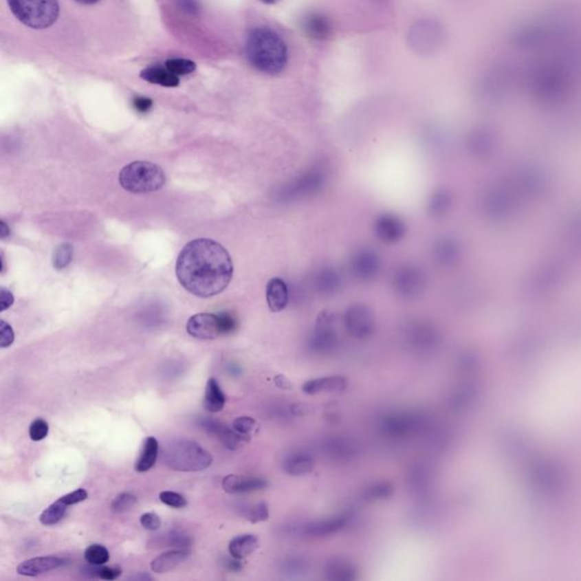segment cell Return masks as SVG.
Segmentation results:
<instances>
[{
	"label": "cell",
	"instance_id": "2",
	"mask_svg": "<svg viewBox=\"0 0 581 581\" xmlns=\"http://www.w3.org/2000/svg\"><path fill=\"white\" fill-rule=\"evenodd\" d=\"M248 62L263 74L276 75L285 69L289 48L276 31L267 26L251 30L245 43Z\"/></svg>",
	"mask_w": 581,
	"mask_h": 581
},
{
	"label": "cell",
	"instance_id": "29",
	"mask_svg": "<svg viewBox=\"0 0 581 581\" xmlns=\"http://www.w3.org/2000/svg\"><path fill=\"white\" fill-rule=\"evenodd\" d=\"M305 29L309 36L318 39H324L331 32L327 20L318 14H311L305 19Z\"/></svg>",
	"mask_w": 581,
	"mask_h": 581
},
{
	"label": "cell",
	"instance_id": "40",
	"mask_svg": "<svg viewBox=\"0 0 581 581\" xmlns=\"http://www.w3.org/2000/svg\"><path fill=\"white\" fill-rule=\"evenodd\" d=\"M160 500L165 505L173 507V509H182V507H186V504H188L186 497L181 494L176 493V492H171V490L162 492L160 494Z\"/></svg>",
	"mask_w": 581,
	"mask_h": 581
},
{
	"label": "cell",
	"instance_id": "31",
	"mask_svg": "<svg viewBox=\"0 0 581 581\" xmlns=\"http://www.w3.org/2000/svg\"><path fill=\"white\" fill-rule=\"evenodd\" d=\"M85 558L90 565H105L109 561L111 556L105 546L92 544L85 549Z\"/></svg>",
	"mask_w": 581,
	"mask_h": 581
},
{
	"label": "cell",
	"instance_id": "48",
	"mask_svg": "<svg viewBox=\"0 0 581 581\" xmlns=\"http://www.w3.org/2000/svg\"><path fill=\"white\" fill-rule=\"evenodd\" d=\"M275 384H276L277 387L282 388V390H291L292 388L291 382L282 375L275 377Z\"/></svg>",
	"mask_w": 581,
	"mask_h": 581
},
{
	"label": "cell",
	"instance_id": "28",
	"mask_svg": "<svg viewBox=\"0 0 581 581\" xmlns=\"http://www.w3.org/2000/svg\"><path fill=\"white\" fill-rule=\"evenodd\" d=\"M67 507H69V505L62 498H59L54 503L50 504L40 514V523H43V526H54L66 516Z\"/></svg>",
	"mask_w": 581,
	"mask_h": 581
},
{
	"label": "cell",
	"instance_id": "4",
	"mask_svg": "<svg viewBox=\"0 0 581 581\" xmlns=\"http://www.w3.org/2000/svg\"><path fill=\"white\" fill-rule=\"evenodd\" d=\"M120 184L132 193H150L165 186L166 174L163 168L149 162H134L120 171Z\"/></svg>",
	"mask_w": 581,
	"mask_h": 581
},
{
	"label": "cell",
	"instance_id": "1",
	"mask_svg": "<svg viewBox=\"0 0 581 581\" xmlns=\"http://www.w3.org/2000/svg\"><path fill=\"white\" fill-rule=\"evenodd\" d=\"M176 276L193 296H217L228 287L233 277L231 256L216 241L197 239L181 251L176 261Z\"/></svg>",
	"mask_w": 581,
	"mask_h": 581
},
{
	"label": "cell",
	"instance_id": "32",
	"mask_svg": "<svg viewBox=\"0 0 581 581\" xmlns=\"http://www.w3.org/2000/svg\"><path fill=\"white\" fill-rule=\"evenodd\" d=\"M340 285V276L333 270H326L318 275L317 286L322 292L333 293Z\"/></svg>",
	"mask_w": 581,
	"mask_h": 581
},
{
	"label": "cell",
	"instance_id": "33",
	"mask_svg": "<svg viewBox=\"0 0 581 581\" xmlns=\"http://www.w3.org/2000/svg\"><path fill=\"white\" fill-rule=\"evenodd\" d=\"M166 67L172 72L173 74L188 75L191 74L197 69L195 62L184 58H171L166 62Z\"/></svg>",
	"mask_w": 581,
	"mask_h": 581
},
{
	"label": "cell",
	"instance_id": "22",
	"mask_svg": "<svg viewBox=\"0 0 581 581\" xmlns=\"http://www.w3.org/2000/svg\"><path fill=\"white\" fill-rule=\"evenodd\" d=\"M140 76L144 81L153 83V85H162L166 88H175L179 85V78L177 75L173 74L167 67L160 65H153L142 69Z\"/></svg>",
	"mask_w": 581,
	"mask_h": 581
},
{
	"label": "cell",
	"instance_id": "21",
	"mask_svg": "<svg viewBox=\"0 0 581 581\" xmlns=\"http://www.w3.org/2000/svg\"><path fill=\"white\" fill-rule=\"evenodd\" d=\"M382 427L388 435L399 437L413 432V428L417 427V419L406 413H393L384 419Z\"/></svg>",
	"mask_w": 581,
	"mask_h": 581
},
{
	"label": "cell",
	"instance_id": "8",
	"mask_svg": "<svg viewBox=\"0 0 581 581\" xmlns=\"http://www.w3.org/2000/svg\"><path fill=\"white\" fill-rule=\"evenodd\" d=\"M394 287L399 296L413 299L422 292L424 275L413 266H404L394 275Z\"/></svg>",
	"mask_w": 581,
	"mask_h": 581
},
{
	"label": "cell",
	"instance_id": "9",
	"mask_svg": "<svg viewBox=\"0 0 581 581\" xmlns=\"http://www.w3.org/2000/svg\"><path fill=\"white\" fill-rule=\"evenodd\" d=\"M349 521H350V516L348 514H341V516H333L328 519L312 521L301 527L300 533L308 538H322V537H328V536L340 533L348 526Z\"/></svg>",
	"mask_w": 581,
	"mask_h": 581
},
{
	"label": "cell",
	"instance_id": "17",
	"mask_svg": "<svg viewBox=\"0 0 581 581\" xmlns=\"http://www.w3.org/2000/svg\"><path fill=\"white\" fill-rule=\"evenodd\" d=\"M322 174L318 172H309L303 177L296 179L294 182L291 183L285 191L283 192L282 197L289 200V199H296L303 195H309L311 192H315L317 188L320 186L322 183Z\"/></svg>",
	"mask_w": 581,
	"mask_h": 581
},
{
	"label": "cell",
	"instance_id": "3",
	"mask_svg": "<svg viewBox=\"0 0 581 581\" xmlns=\"http://www.w3.org/2000/svg\"><path fill=\"white\" fill-rule=\"evenodd\" d=\"M163 461L173 470L198 472L210 467L212 455L193 441L175 439L164 448Z\"/></svg>",
	"mask_w": 581,
	"mask_h": 581
},
{
	"label": "cell",
	"instance_id": "49",
	"mask_svg": "<svg viewBox=\"0 0 581 581\" xmlns=\"http://www.w3.org/2000/svg\"><path fill=\"white\" fill-rule=\"evenodd\" d=\"M0 234H1V239H5L10 235V228H7L5 221H1V233Z\"/></svg>",
	"mask_w": 581,
	"mask_h": 581
},
{
	"label": "cell",
	"instance_id": "43",
	"mask_svg": "<svg viewBox=\"0 0 581 581\" xmlns=\"http://www.w3.org/2000/svg\"><path fill=\"white\" fill-rule=\"evenodd\" d=\"M14 338H15V336H14L12 326L1 320V324H0V347L3 349L8 348L13 344Z\"/></svg>",
	"mask_w": 581,
	"mask_h": 581
},
{
	"label": "cell",
	"instance_id": "27",
	"mask_svg": "<svg viewBox=\"0 0 581 581\" xmlns=\"http://www.w3.org/2000/svg\"><path fill=\"white\" fill-rule=\"evenodd\" d=\"M326 451L331 458L343 460L350 459L352 455L357 453V448L351 439L344 437H336L331 439L326 443Z\"/></svg>",
	"mask_w": 581,
	"mask_h": 581
},
{
	"label": "cell",
	"instance_id": "14",
	"mask_svg": "<svg viewBox=\"0 0 581 581\" xmlns=\"http://www.w3.org/2000/svg\"><path fill=\"white\" fill-rule=\"evenodd\" d=\"M351 267L358 278L369 281L378 274L380 268V258L369 249L361 250L351 260Z\"/></svg>",
	"mask_w": 581,
	"mask_h": 581
},
{
	"label": "cell",
	"instance_id": "15",
	"mask_svg": "<svg viewBox=\"0 0 581 581\" xmlns=\"http://www.w3.org/2000/svg\"><path fill=\"white\" fill-rule=\"evenodd\" d=\"M347 388V380L342 376L319 377L303 384V392L308 395L340 393Z\"/></svg>",
	"mask_w": 581,
	"mask_h": 581
},
{
	"label": "cell",
	"instance_id": "45",
	"mask_svg": "<svg viewBox=\"0 0 581 581\" xmlns=\"http://www.w3.org/2000/svg\"><path fill=\"white\" fill-rule=\"evenodd\" d=\"M305 564L307 563L303 558H292L286 560L285 563H283V567H284V571L289 573H299V572L305 571Z\"/></svg>",
	"mask_w": 581,
	"mask_h": 581
},
{
	"label": "cell",
	"instance_id": "39",
	"mask_svg": "<svg viewBox=\"0 0 581 581\" xmlns=\"http://www.w3.org/2000/svg\"><path fill=\"white\" fill-rule=\"evenodd\" d=\"M48 422H47L46 420H43V419H36V420H33L32 424L30 425V439L34 441V442H39V441H43V439H46L47 436H48Z\"/></svg>",
	"mask_w": 581,
	"mask_h": 581
},
{
	"label": "cell",
	"instance_id": "5",
	"mask_svg": "<svg viewBox=\"0 0 581 581\" xmlns=\"http://www.w3.org/2000/svg\"><path fill=\"white\" fill-rule=\"evenodd\" d=\"M7 3L14 17L31 29H47L58 19L57 0H7Z\"/></svg>",
	"mask_w": 581,
	"mask_h": 581
},
{
	"label": "cell",
	"instance_id": "42",
	"mask_svg": "<svg viewBox=\"0 0 581 581\" xmlns=\"http://www.w3.org/2000/svg\"><path fill=\"white\" fill-rule=\"evenodd\" d=\"M448 195H444L443 192L439 191L437 195H434V197L432 198V201H430V211L434 212V214H442L446 210V208L448 207V198L446 197Z\"/></svg>",
	"mask_w": 581,
	"mask_h": 581
},
{
	"label": "cell",
	"instance_id": "18",
	"mask_svg": "<svg viewBox=\"0 0 581 581\" xmlns=\"http://www.w3.org/2000/svg\"><path fill=\"white\" fill-rule=\"evenodd\" d=\"M283 469L289 476L303 477L314 471L315 460L311 455L305 452H293L286 455L285 460L283 461Z\"/></svg>",
	"mask_w": 581,
	"mask_h": 581
},
{
	"label": "cell",
	"instance_id": "37",
	"mask_svg": "<svg viewBox=\"0 0 581 581\" xmlns=\"http://www.w3.org/2000/svg\"><path fill=\"white\" fill-rule=\"evenodd\" d=\"M137 502V496L133 494L122 493L118 496L115 497V500L111 503V510L116 513L125 512V511L130 510L131 507H133Z\"/></svg>",
	"mask_w": 581,
	"mask_h": 581
},
{
	"label": "cell",
	"instance_id": "50",
	"mask_svg": "<svg viewBox=\"0 0 581 581\" xmlns=\"http://www.w3.org/2000/svg\"><path fill=\"white\" fill-rule=\"evenodd\" d=\"M75 1L81 3V5H94V3H97L99 0H75Z\"/></svg>",
	"mask_w": 581,
	"mask_h": 581
},
{
	"label": "cell",
	"instance_id": "36",
	"mask_svg": "<svg viewBox=\"0 0 581 581\" xmlns=\"http://www.w3.org/2000/svg\"><path fill=\"white\" fill-rule=\"evenodd\" d=\"M256 427V422L254 418L251 417L243 416L239 417L233 421V429L235 432H239L241 436H243L244 439L249 441L252 432Z\"/></svg>",
	"mask_w": 581,
	"mask_h": 581
},
{
	"label": "cell",
	"instance_id": "10",
	"mask_svg": "<svg viewBox=\"0 0 581 581\" xmlns=\"http://www.w3.org/2000/svg\"><path fill=\"white\" fill-rule=\"evenodd\" d=\"M331 317L325 314L319 317L315 333L310 338V348L317 353H328L338 343V335L331 327Z\"/></svg>",
	"mask_w": 581,
	"mask_h": 581
},
{
	"label": "cell",
	"instance_id": "41",
	"mask_svg": "<svg viewBox=\"0 0 581 581\" xmlns=\"http://www.w3.org/2000/svg\"><path fill=\"white\" fill-rule=\"evenodd\" d=\"M140 523L144 529L150 530V531L158 530L162 527V520H160V516L153 512H146L142 514L140 518Z\"/></svg>",
	"mask_w": 581,
	"mask_h": 581
},
{
	"label": "cell",
	"instance_id": "38",
	"mask_svg": "<svg viewBox=\"0 0 581 581\" xmlns=\"http://www.w3.org/2000/svg\"><path fill=\"white\" fill-rule=\"evenodd\" d=\"M89 572L91 577L109 581L116 580L122 575V570L120 568H111V567H104V565H92V568L89 569Z\"/></svg>",
	"mask_w": 581,
	"mask_h": 581
},
{
	"label": "cell",
	"instance_id": "20",
	"mask_svg": "<svg viewBox=\"0 0 581 581\" xmlns=\"http://www.w3.org/2000/svg\"><path fill=\"white\" fill-rule=\"evenodd\" d=\"M267 303L273 312H279L289 305V287L282 278L270 279L266 289Z\"/></svg>",
	"mask_w": 581,
	"mask_h": 581
},
{
	"label": "cell",
	"instance_id": "34",
	"mask_svg": "<svg viewBox=\"0 0 581 581\" xmlns=\"http://www.w3.org/2000/svg\"><path fill=\"white\" fill-rule=\"evenodd\" d=\"M73 256V247L69 243H63L57 247L54 254V267L57 270H65Z\"/></svg>",
	"mask_w": 581,
	"mask_h": 581
},
{
	"label": "cell",
	"instance_id": "7",
	"mask_svg": "<svg viewBox=\"0 0 581 581\" xmlns=\"http://www.w3.org/2000/svg\"><path fill=\"white\" fill-rule=\"evenodd\" d=\"M345 326L349 334L358 340L369 338L375 331V319L369 308L364 305H354L345 314Z\"/></svg>",
	"mask_w": 581,
	"mask_h": 581
},
{
	"label": "cell",
	"instance_id": "23",
	"mask_svg": "<svg viewBox=\"0 0 581 581\" xmlns=\"http://www.w3.org/2000/svg\"><path fill=\"white\" fill-rule=\"evenodd\" d=\"M259 547V539L251 534L237 536L228 544V552L237 560H243L251 556Z\"/></svg>",
	"mask_w": 581,
	"mask_h": 581
},
{
	"label": "cell",
	"instance_id": "6",
	"mask_svg": "<svg viewBox=\"0 0 581 581\" xmlns=\"http://www.w3.org/2000/svg\"><path fill=\"white\" fill-rule=\"evenodd\" d=\"M237 319L228 312L198 314L188 319L186 331L192 338L198 340H214L221 335L230 334L237 329Z\"/></svg>",
	"mask_w": 581,
	"mask_h": 581
},
{
	"label": "cell",
	"instance_id": "51",
	"mask_svg": "<svg viewBox=\"0 0 581 581\" xmlns=\"http://www.w3.org/2000/svg\"><path fill=\"white\" fill-rule=\"evenodd\" d=\"M260 3H266V5H274V3H277L281 0H259Z\"/></svg>",
	"mask_w": 581,
	"mask_h": 581
},
{
	"label": "cell",
	"instance_id": "13",
	"mask_svg": "<svg viewBox=\"0 0 581 581\" xmlns=\"http://www.w3.org/2000/svg\"><path fill=\"white\" fill-rule=\"evenodd\" d=\"M221 486H223V490L228 494L252 493V492L265 490L268 486V481L263 478L228 474L221 481Z\"/></svg>",
	"mask_w": 581,
	"mask_h": 581
},
{
	"label": "cell",
	"instance_id": "11",
	"mask_svg": "<svg viewBox=\"0 0 581 581\" xmlns=\"http://www.w3.org/2000/svg\"><path fill=\"white\" fill-rule=\"evenodd\" d=\"M375 233L385 243H396L406 234V225L396 215L384 214L377 218Z\"/></svg>",
	"mask_w": 581,
	"mask_h": 581
},
{
	"label": "cell",
	"instance_id": "12",
	"mask_svg": "<svg viewBox=\"0 0 581 581\" xmlns=\"http://www.w3.org/2000/svg\"><path fill=\"white\" fill-rule=\"evenodd\" d=\"M66 564L65 558L58 556H39L29 558L22 562L17 567V572L24 577H36L56 569L62 568Z\"/></svg>",
	"mask_w": 581,
	"mask_h": 581
},
{
	"label": "cell",
	"instance_id": "26",
	"mask_svg": "<svg viewBox=\"0 0 581 581\" xmlns=\"http://www.w3.org/2000/svg\"><path fill=\"white\" fill-rule=\"evenodd\" d=\"M160 453V443L153 436H149L144 441L142 452L140 454L139 460L135 463V470L138 472H146L156 463Z\"/></svg>",
	"mask_w": 581,
	"mask_h": 581
},
{
	"label": "cell",
	"instance_id": "47",
	"mask_svg": "<svg viewBox=\"0 0 581 581\" xmlns=\"http://www.w3.org/2000/svg\"><path fill=\"white\" fill-rule=\"evenodd\" d=\"M13 303V294L7 289H1V311H5L6 309L10 308Z\"/></svg>",
	"mask_w": 581,
	"mask_h": 581
},
{
	"label": "cell",
	"instance_id": "44",
	"mask_svg": "<svg viewBox=\"0 0 581 581\" xmlns=\"http://www.w3.org/2000/svg\"><path fill=\"white\" fill-rule=\"evenodd\" d=\"M64 502H65L69 507L74 505V504L81 503L83 501L88 498V492L83 490V488H78V490L72 492V493L66 494L64 496L61 497Z\"/></svg>",
	"mask_w": 581,
	"mask_h": 581
},
{
	"label": "cell",
	"instance_id": "35",
	"mask_svg": "<svg viewBox=\"0 0 581 581\" xmlns=\"http://www.w3.org/2000/svg\"><path fill=\"white\" fill-rule=\"evenodd\" d=\"M244 516L252 523H263L270 519V509L263 502L256 503L248 507L244 512Z\"/></svg>",
	"mask_w": 581,
	"mask_h": 581
},
{
	"label": "cell",
	"instance_id": "30",
	"mask_svg": "<svg viewBox=\"0 0 581 581\" xmlns=\"http://www.w3.org/2000/svg\"><path fill=\"white\" fill-rule=\"evenodd\" d=\"M393 494V486L390 483H377L364 490V498L368 502L387 500Z\"/></svg>",
	"mask_w": 581,
	"mask_h": 581
},
{
	"label": "cell",
	"instance_id": "19",
	"mask_svg": "<svg viewBox=\"0 0 581 581\" xmlns=\"http://www.w3.org/2000/svg\"><path fill=\"white\" fill-rule=\"evenodd\" d=\"M326 579L334 581H349L358 578L355 565L345 558H333L324 568Z\"/></svg>",
	"mask_w": 581,
	"mask_h": 581
},
{
	"label": "cell",
	"instance_id": "16",
	"mask_svg": "<svg viewBox=\"0 0 581 581\" xmlns=\"http://www.w3.org/2000/svg\"><path fill=\"white\" fill-rule=\"evenodd\" d=\"M201 426L202 428H205L207 432L216 435V437L225 445V448H230L232 451H235L240 448L242 442H248L243 436H241L234 429L228 428V426L223 425L216 420L204 419Z\"/></svg>",
	"mask_w": 581,
	"mask_h": 581
},
{
	"label": "cell",
	"instance_id": "24",
	"mask_svg": "<svg viewBox=\"0 0 581 581\" xmlns=\"http://www.w3.org/2000/svg\"><path fill=\"white\" fill-rule=\"evenodd\" d=\"M188 556V552L184 549L164 553L151 562V570L155 573H166V572L172 571L186 561Z\"/></svg>",
	"mask_w": 581,
	"mask_h": 581
},
{
	"label": "cell",
	"instance_id": "46",
	"mask_svg": "<svg viewBox=\"0 0 581 581\" xmlns=\"http://www.w3.org/2000/svg\"><path fill=\"white\" fill-rule=\"evenodd\" d=\"M133 106L139 113H146L153 107V100L149 98L137 97L133 100Z\"/></svg>",
	"mask_w": 581,
	"mask_h": 581
},
{
	"label": "cell",
	"instance_id": "25",
	"mask_svg": "<svg viewBox=\"0 0 581 581\" xmlns=\"http://www.w3.org/2000/svg\"><path fill=\"white\" fill-rule=\"evenodd\" d=\"M226 404V396L221 391L219 384L215 378H209L206 385L205 399L204 406L205 409L211 413H221Z\"/></svg>",
	"mask_w": 581,
	"mask_h": 581
}]
</instances>
